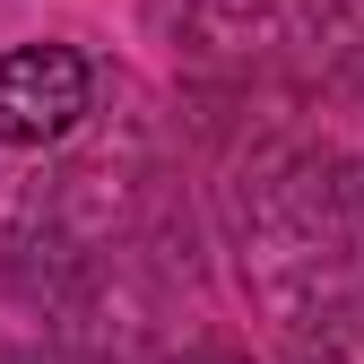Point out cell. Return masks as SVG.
<instances>
[{
    "label": "cell",
    "instance_id": "6da1fadb",
    "mask_svg": "<svg viewBox=\"0 0 364 364\" xmlns=\"http://www.w3.org/2000/svg\"><path fill=\"white\" fill-rule=\"evenodd\" d=\"M96 70L78 43H18L0 53V148H53L87 122Z\"/></svg>",
    "mask_w": 364,
    "mask_h": 364
}]
</instances>
